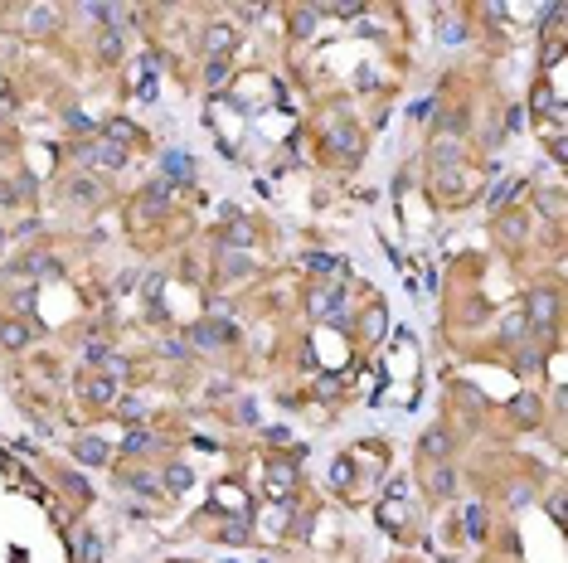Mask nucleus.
<instances>
[{
  "instance_id": "7ed1b4c3",
  "label": "nucleus",
  "mask_w": 568,
  "mask_h": 563,
  "mask_svg": "<svg viewBox=\"0 0 568 563\" xmlns=\"http://www.w3.org/2000/svg\"><path fill=\"white\" fill-rule=\"evenodd\" d=\"M190 340H199L204 350H214V345L233 340V325H229V321H204V325H194V330H190Z\"/></svg>"
},
{
  "instance_id": "1a4fd4ad",
  "label": "nucleus",
  "mask_w": 568,
  "mask_h": 563,
  "mask_svg": "<svg viewBox=\"0 0 568 563\" xmlns=\"http://www.w3.org/2000/svg\"><path fill=\"white\" fill-rule=\"evenodd\" d=\"M311 272H321V277H345V262H335V258H326V253H306L301 258Z\"/></svg>"
},
{
  "instance_id": "39448f33",
  "label": "nucleus",
  "mask_w": 568,
  "mask_h": 563,
  "mask_svg": "<svg viewBox=\"0 0 568 563\" xmlns=\"http://www.w3.org/2000/svg\"><path fill=\"white\" fill-rule=\"evenodd\" d=\"M73 553H78V563H102V539L97 534H73Z\"/></svg>"
},
{
  "instance_id": "f3484780",
  "label": "nucleus",
  "mask_w": 568,
  "mask_h": 563,
  "mask_svg": "<svg viewBox=\"0 0 568 563\" xmlns=\"http://www.w3.org/2000/svg\"><path fill=\"white\" fill-rule=\"evenodd\" d=\"M467 529H472V539L486 534V510H481V505H467Z\"/></svg>"
},
{
  "instance_id": "412c9836",
  "label": "nucleus",
  "mask_w": 568,
  "mask_h": 563,
  "mask_svg": "<svg viewBox=\"0 0 568 563\" xmlns=\"http://www.w3.org/2000/svg\"><path fill=\"white\" fill-rule=\"evenodd\" d=\"M112 393H117V388H112V379H97V384L88 388V399H92V403H112Z\"/></svg>"
},
{
  "instance_id": "f257e3e1",
  "label": "nucleus",
  "mask_w": 568,
  "mask_h": 563,
  "mask_svg": "<svg viewBox=\"0 0 568 563\" xmlns=\"http://www.w3.org/2000/svg\"><path fill=\"white\" fill-rule=\"evenodd\" d=\"M306 306H311V316H331V321H345V311H335V306H345V292H340V287H311Z\"/></svg>"
},
{
  "instance_id": "cd10ccee",
  "label": "nucleus",
  "mask_w": 568,
  "mask_h": 563,
  "mask_svg": "<svg viewBox=\"0 0 568 563\" xmlns=\"http://www.w3.org/2000/svg\"><path fill=\"white\" fill-rule=\"evenodd\" d=\"M224 262H229V272H248V258L243 253H224Z\"/></svg>"
},
{
  "instance_id": "f03ea898",
  "label": "nucleus",
  "mask_w": 568,
  "mask_h": 563,
  "mask_svg": "<svg viewBox=\"0 0 568 563\" xmlns=\"http://www.w3.org/2000/svg\"><path fill=\"white\" fill-rule=\"evenodd\" d=\"M292 481H296V466H292V462H277V466H268V495H272L277 505H287V495H292Z\"/></svg>"
},
{
  "instance_id": "6ab92c4d",
  "label": "nucleus",
  "mask_w": 568,
  "mask_h": 563,
  "mask_svg": "<svg viewBox=\"0 0 568 563\" xmlns=\"http://www.w3.org/2000/svg\"><path fill=\"white\" fill-rule=\"evenodd\" d=\"M224 544H248V520H229L224 525Z\"/></svg>"
},
{
  "instance_id": "423d86ee",
  "label": "nucleus",
  "mask_w": 568,
  "mask_h": 563,
  "mask_svg": "<svg viewBox=\"0 0 568 563\" xmlns=\"http://www.w3.org/2000/svg\"><path fill=\"white\" fill-rule=\"evenodd\" d=\"M452 452V437H447V427H433L428 437H423V457H433V462H442Z\"/></svg>"
},
{
  "instance_id": "9b49d317",
  "label": "nucleus",
  "mask_w": 568,
  "mask_h": 563,
  "mask_svg": "<svg viewBox=\"0 0 568 563\" xmlns=\"http://www.w3.org/2000/svg\"><path fill=\"white\" fill-rule=\"evenodd\" d=\"M0 340H5L10 350H20V345L29 340V330H25V325H15V321H5V325H0Z\"/></svg>"
},
{
  "instance_id": "20e7f679",
  "label": "nucleus",
  "mask_w": 568,
  "mask_h": 563,
  "mask_svg": "<svg viewBox=\"0 0 568 563\" xmlns=\"http://www.w3.org/2000/svg\"><path fill=\"white\" fill-rule=\"evenodd\" d=\"M92 165H107V171H122V165H127V151L122 146H112V141H102V146H88L83 151Z\"/></svg>"
},
{
  "instance_id": "ddd939ff",
  "label": "nucleus",
  "mask_w": 568,
  "mask_h": 563,
  "mask_svg": "<svg viewBox=\"0 0 568 563\" xmlns=\"http://www.w3.org/2000/svg\"><path fill=\"white\" fill-rule=\"evenodd\" d=\"M530 321H539V325H549L554 321V297H539V301H530V311H525Z\"/></svg>"
},
{
  "instance_id": "a878e982",
  "label": "nucleus",
  "mask_w": 568,
  "mask_h": 563,
  "mask_svg": "<svg viewBox=\"0 0 568 563\" xmlns=\"http://www.w3.org/2000/svg\"><path fill=\"white\" fill-rule=\"evenodd\" d=\"M433 490H437V495H447V490H452V471H447V466L433 476Z\"/></svg>"
},
{
  "instance_id": "4468645a",
  "label": "nucleus",
  "mask_w": 568,
  "mask_h": 563,
  "mask_svg": "<svg viewBox=\"0 0 568 563\" xmlns=\"http://www.w3.org/2000/svg\"><path fill=\"white\" fill-rule=\"evenodd\" d=\"M515 195H520V180H500V185L491 190V209H495V204H510Z\"/></svg>"
},
{
  "instance_id": "b1692460",
  "label": "nucleus",
  "mask_w": 568,
  "mask_h": 563,
  "mask_svg": "<svg viewBox=\"0 0 568 563\" xmlns=\"http://www.w3.org/2000/svg\"><path fill=\"white\" fill-rule=\"evenodd\" d=\"M248 238H253V229H248V223L238 218V223H233V229H229V243H248Z\"/></svg>"
},
{
  "instance_id": "9d476101",
  "label": "nucleus",
  "mask_w": 568,
  "mask_h": 563,
  "mask_svg": "<svg viewBox=\"0 0 568 563\" xmlns=\"http://www.w3.org/2000/svg\"><path fill=\"white\" fill-rule=\"evenodd\" d=\"M73 452H78V462H88V466H102V462H107V447L92 442V437H88V442H78Z\"/></svg>"
},
{
  "instance_id": "bb28decb",
  "label": "nucleus",
  "mask_w": 568,
  "mask_h": 563,
  "mask_svg": "<svg viewBox=\"0 0 568 563\" xmlns=\"http://www.w3.org/2000/svg\"><path fill=\"white\" fill-rule=\"evenodd\" d=\"M520 330H525V321H520V316H510V321L500 325V335H505V340H515V335H520Z\"/></svg>"
},
{
  "instance_id": "393cba45",
  "label": "nucleus",
  "mask_w": 568,
  "mask_h": 563,
  "mask_svg": "<svg viewBox=\"0 0 568 563\" xmlns=\"http://www.w3.org/2000/svg\"><path fill=\"white\" fill-rule=\"evenodd\" d=\"M131 490H146V495H156V481H151L146 471H136V476H131Z\"/></svg>"
},
{
  "instance_id": "2eb2a0df",
  "label": "nucleus",
  "mask_w": 568,
  "mask_h": 563,
  "mask_svg": "<svg viewBox=\"0 0 568 563\" xmlns=\"http://www.w3.org/2000/svg\"><path fill=\"white\" fill-rule=\"evenodd\" d=\"M190 481H194L190 466H170V471H166V486H170V490H190Z\"/></svg>"
},
{
  "instance_id": "a211bd4d",
  "label": "nucleus",
  "mask_w": 568,
  "mask_h": 563,
  "mask_svg": "<svg viewBox=\"0 0 568 563\" xmlns=\"http://www.w3.org/2000/svg\"><path fill=\"white\" fill-rule=\"evenodd\" d=\"M204 83H209V88H224V83H229V64H224V59H209V73H204Z\"/></svg>"
},
{
  "instance_id": "aec40b11",
  "label": "nucleus",
  "mask_w": 568,
  "mask_h": 563,
  "mask_svg": "<svg viewBox=\"0 0 568 563\" xmlns=\"http://www.w3.org/2000/svg\"><path fill=\"white\" fill-rule=\"evenodd\" d=\"M166 171H170V175H185V180H190V175H194V160H190V155H166Z\"/></svg>"
},
{
  "instance_id": "dca6fc26",
  "label": "nucleus",
  "mask_w": 568,
  "mask_h": 563,
  "mask_svg": "<svg viewBox=\"0 0 568 563\" xmlns=\"http://www.w3.org/2000/svg\"><path fill=\"white\" fill-rule=\"evenodd\" d=\"M214 500H219V505H229V510H243V490H238V486H219V490H214Z\"/></svg>"
},
{
  "instance_id": "5701e85b",
  "label": "nucleus",
  "mask_w": 568,
  "mask_h": 563,
  "mask_svg": "<svg viewBox=\"0 0 568 563\" xmlns=\"http://www.w3.org/2000/svg\"><path fill=\"white\" fill-rule=\"evenodd\" d=\"M107 132H112V136H117V141H141V136H136V127H127V122H112V127H107Z\"/></svg>"
},
{
  "instance_id": "4be33fe9",
  "label": "nucleus",
  "mask_w": 568,
  "mask_h": 563,
  "mask_svg": "<svg viewBox=\"0 0 568 563\" xmlns=\"http://www.w3.org/2000/svg\"><path fill=\"white\" fill-rule=\"evenodd\" d=\"M146 447H151V432H141V427H136V432L127 437V452H146Z\"/></svg>"
},
{
  "instance_id": "0eeeda50",
  "label": "nucleus",
  "mask_w": 568,
  "mask_h": 563,
  "mask_svg": "<svg viewBox=\"0 0 568 563\" xmlns=\"http://www.w3.org/2000/svg\"><path fill=\"white\" fill-rule=\"evenodd\" d=\"M204 34H209V39H204V49H209V59H219V53H229V44H233V29H229V25H209Z\"/></svg>"
},
{
  "instance_id": "6e6552de",
  "label": "nucleus",
  "mask_w": 568,
  "mask_h": 563,
  "mask_svg": "<svg viewBox=\"0 0 568 563\" xmlns=\"http://www.w3.org/2000/svg\"><path fill=\"white\" fill-rule=\"evenodd\" d=\"M136 97H156V59L136 64Z\"/></svg>"
},
{
  "instance_id": "f8f14e48",
  "label": "nucleus",
  "mask_w": 568,
  "mask_h": 563,
  "mask_svg": "<svg viewBox=\"0 0 568 563\" xmlns=\"http://www.w3.org/2000/svg\"><path fill=\"white\" fill-rule=\"evenodd\" d=\"M68 190H73V195H68L73 204H97V185H92V180H73Z\"/></svg>"
}]
</instances>
